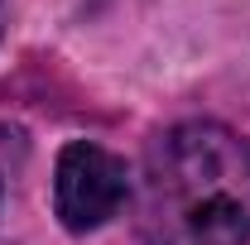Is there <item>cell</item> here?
Returning a JSON list of instances; mask_svg holds the SVG:
<instances>
[{
  "mask_svg": "<svg viewBox=\"0 0 250 245\" xmlns=\"http://www.w3.org/2000/svg\"><path fill=\"white\" fill-rule=\"evenodd\" d=\"M5 24H10V15H5V0H0V39H5Z\"/></svg>",
  "mask_w": 250,
  "mask_h": 245,
  "instance_id": "3",
  "label": "cell"
},
{
  "mask_svg": "<svg viewBox=\"0 0 250 245\" xmlns=\"http://www.w3.org/2000/svg\"><path fill=\"white\" fill-rule=\"evenodd\" d=\"M130 197V168L121 154L101 149L92 140L62 144L53 168V212L72 236H87L106 226Z\"/></svg>",
  "mask_w": 250,
  "mask_h": 245,
  "instance_id": "2",
  "label": "cell"
},
{
  "mask_svg": "<svg viewBox=\"0 0 250 245\" xmlns=\"http://www.w3.org/2000/svg\"><path fill=\"white\" fill-rule=\"evenodd\" d=\"M145 245L250 241V140L221 121H183L149 140L135 183Z\"/></svg>",
  "mask_w": 250,
  "mask_h": 245,
  "instance_id": "1",
  "label": "cell"
}]
</instances>
